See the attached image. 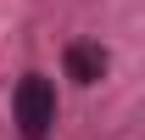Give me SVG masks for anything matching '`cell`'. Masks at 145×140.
Listing matches in <instances>:
<instances>
[{
    "label": "cell",
    "instance_id": "cell-1",
    "mask_svg": "<svg viewBox=\"0 0 145 140\" xmlns=\"http://www.w3.org/2000/svg\"><path fill=\"white\" fill-rule=\"evenodd\" d=\"M11 123L22 140H50L56 129V84L45 73H22V84L11 90Z\"/></svg>",
    "mask_w": 145,
    "mask_h": 140
},
{
    "label": "cell",
    "instance_id": "cell-2",
    "mask_svg": "<svg viewBox=\"0 0 145 140\" xmlns=\"http://www.w3.org/2000/svg\"><path fill=\"white\" fill-rule=\"evenodd\" d=\"M67 79L72 84H95V79H106V51L101 45H89V39H78V45H67Z\"/></svg>",
    "mask_w": 145,
    "mask_h": 140
}]
</instances>
